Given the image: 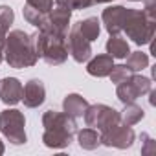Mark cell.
<instances>
[{
    "label": "cell",
    "mask_w": 156,
    "mask_h": 156,
    "mask_svg": "<svg viewBox=\"0 0 156 156\" xmlns=\"http://www.w3.org/2000/svg\"><path fill=\"white\" fill-rule=\"evenodd\" d=\"M42 141L50 149H66L75 132H77V123L72 116L57 110H46L42 114Z\"/></svg>",
    "instance_id": "cell-1"
},
{
    "label": "cell",
    "mask_w": 156,
    "mask_h": 156,
    "mask_svg": "<svg viewBox=\"0 0 156 156\" xmlns=\"http://www.w3.org/2000/svg\"><path fill=\"white\" fill-rule=\"evenodd\" d=\"M4 59L11 68H17V70L35 66L39 61V55L35 51L33 35L26 33L24 30L9 31L4 42Z\"/></svg>",
    "instance_id": "cell-2"
},
{
    "label": "cell",
    "mask_w": 156,
    "mask_h": 156,
    "mask_svg": "<svg viewBox=\"0 0 156 156\" xmlns=\"http://www.w3.org/2000/svg\"><path fill=\"white\" fill-rule=\"evenodd\" d=\"M33 35V44L39 59H42L50 66H59L68 59V48H66V37L50 33L44 30H39Z\"/></svg>",
    "instance_id": "cell-3"
},
{
    "label": "cell",
    "mask_w": 156,
    "mask_h": 156,
    "mask_svg": "<svg viewBox=\"0 0 156 156\" xmlns=\"http://www.w3.org/2000/svg\"><path fill=\"white\" fill-rule=\"evenodd\" d=\"M123 31L138 46L151 44L156 31V19H151L143 9H129L127 20L123 24Z\"/></svg>",
    "instance_id": "cell-4"
},
{
    "label": "cell",
    "mask_w": 156,
    "mask_h": 156,
    "mask_svg": "<svg viewBox=\"0 0 156 156\" xmlns=\"http://www.w3.org/2000/svg\"><path fill=\"white\" fill-rule=\"evenodd\" d=\"M0 132L9 143L22 145L28 141L26 138V118L19 108H8L0 112Z\"/></svg>",
    "instance_id": "cell-5"
},
{
    "label": "cell",
    "mask_w": 156,
    "mask_h": 156,
    "mask_svg": "<svg viewBox=\"0 0 156 156\" xmlns=\"http://www.w3.org/2000/svg\"><path fill=\"white\" fill-rule=\"evenodd\" d=\"M85 121L88 127L92 129H98L99 132L121 123V116L116 108L108 107V105H103V103H98V105H88L87 112H85Z\"/></svg>",
    "instance_id": "cell-6"
},
{
    "label": "cell",
    "mask_w": 156,
    "mask_h": 156,
    "mask_svg": "<svg viewBox=\"0 0 156 156\" xmlns=\"http://www.w3.org/2000/svg\"><path fill=\"white\" fill-rule=\"evenodd\" d=\"M151 88H152V83H151L149 77L130 73L127 79H123L121 83L116 85V96H118V99L125 105V103L136 101V99H138L140 96H143V94H149Z\"/></svg>",
    "instance_id": "cell-7"
},
{
    "label": "cell",
    "mask_w": 156,
    "mask_h": 156,
    "mask_svg": "<svg viewBox=\"0 0 156 156\" xmlns=\"http://www.w3.org/2000/svg\"><path fill=\"white\" fill-rule=\"evenodd\" d=\"M134 140H136L134 130L123 123H118V125H114V127H110L99 134L101 145L114 147V149H129V147H132Z\"/></svg>",
    "instance_id": "cell-8"
},
{
    "label": "cell",
    "mask_w": 156,
    "mask_h": 156,
    "mask_svg": "<svg viewBox=\"0 0 156 156\" xmlns=\"http://www.w3.org/2000/svg\"><path fill=\"white\" fill-rule=\"evenodd\" d=\"M70 20H72V11L66 9V8H61V6H55L51 8L41 28L39 30H44V31H50V33H57V35H62V37H68V30H70Z\"/></svg>",
    "instance_id": "cell-9"
},
{
    "label": "cell",
    "mask_w": 156,
    "mask_h": 156,
    "mask_svg": "<svg viewBox=\"0 0 156 156\" xmlns=\"http://www.w3.org/2000/svg\"><path fill=\"white\" fill-rule=\"evenodd\" d=\"M66 48H68V55H72V59L75 62H87L92 57V42L87 41L79 31H77L75 26L70 28V33L66 37Z\"/></svg>",
    "instance_id": "cell-10"
},
{
    "label": "cell",
    "mask_w": 156,
    "mask_h": 156,
    "mask_svg": "<svg viewBox=\"0 0 156 156\" xmlns=\"http://www.w3.org/2000/svg\"><path fill=\"white\" fill-rule=\"evenodd\" d=\"M127 15H129V8H123V6H110L103 11L101 20H103L108 35H119L123 31V24L127 20Z\"/></svg>",
    "instance_id": "cell-11"
},
{
    "label": "cell",
    "mask_w": 156,
    "mask_h": 156,
    "mask_svg": "<svg viewBox=\"0 0 156 156\" xmlns=\"http://www.w3.org/2000/svg\"><path fill=\"white\" fill-rule=\"evenodd\" d=\"M46 99V88L41 79H30L22 87V99L28 108H37L44 103Z\"/></svg>",
    "instance_id": "cell-12"
},
{
    "label": "cell",
    "mask_w": 156,
    "mask_h": 156,
    "mask_svg": "<svg viewBox=\"0 0 156 156\" xmlns=\"http://www.w3.org/2000/svg\"><path fill=\"white\" fill-rule=\"evenodd\" d=\"M0 99L4 105H17L22 99V83L17 77H6L0 81Z\"/></svg>",
    "instance_id": "cell-13"
},
{
    "label": "cell",
    "mask_w": 156,
    "mask_h": 156,
    "mask_svg": "<svg viewBox=\"0 0 156 156\" xmlns=\"http://www.w3.org/2000/svg\"><path fill=\"white\" fill-rule=\"evenodd\" d=\"M88 105L90 103L83 96H79V94H68L62 99V112L68 114V116H72L73 119H77V118H83L85 116Z\"/></svg>",
    "instance_id": "cell-14"
},
{
    "label": "cell",
    "mask_w": 156,
    "mask_h": 156,
    "mask_svg": "<svg viewBox=\"0 0 156 156\" xmlns=\"http://www.w3.org/2000/svg\"><path fill=\"white\" fill-rule=\"evenodd\" d=\"M112 66H114V57H110L108 53H101V55H96L88 61L87 72L92 77H107L110 73Z\"/></svg>",
    "instance_id": "cell-15"
},
{
    "label": "cell",
    "mask_w": 156,
    "mask_h": 156,
    "mask_svg": "<svg viewBox=\"0 0 156 156\" xmlns=\"http://www.w3.org/2000/svg\"><path fill=\"white\" fill-rule=\"evenodd\" d=\"M73 26L77 28V31H79L87 41H90V42L96 41V39L99 37V33H101V22H99L98 17H88V19H85V20L75 22Z\"/></svg>",
    "instance_id": "cell-16"
},
{
    "label": "cell",
    "mask_w": 156,
    "mask_h": 156,
    "mask_svg": "<svg viewBox=\"0 0 156 156\" xmlns=\"http://www.w3.org/2000/svg\"><path fill=\"white\" fill-rule=\"evenodd\" d=\"M107 53L114 59H125L129 53H130V48H129V42L125 39H121L119 35H110V39L107 41Z\"/></svg>",
    "instance_id": "cell-17"
},
{
    "label": "cell",
    "mask_w": 156,
    "mask_h": 156,
    "mask_svg": "<svg viewBox=\"0 0 156 156\" xmlns=\"http://www.w3.org/2000/svg\"><path fill=\"white\" fill-rule=\"evenodd\" d=\"M119 116H121V123H123V125L132 127V125H136V123H140V121L143 119L145 110H143L140 105H136L134 101H130V103H125V107H123V110L119 112Z\"/></svg>",
    "instance_id": "cell-18"
},
{
    "label": "cell",
    "mask_w": 156,
    "mask_h": 156,
    "mask_svg": "<svg viewBox=\"0 0 156 156\" xmlns=\"http://www.w3.org/2000/svg\"><path fill=\"white\" fill-rule=\"evenodd\" d=\"M75 134H77V141H79V147L85 149V151H94V149H98V147L101 145V141H99V134H98V130L92 129V127L83 129V130H79V132H75Z\"/></svg>",
    "instance_id": "cell-19"
},
{
    "label": "cell",
    "mask_w": 156,
    "mask_h": 156,
    "mask_svg": "<svg viewBox=\"0 0 156 156\" xmlns=\"http://www.w3.org/2000/svg\"><path fill=\"white\" fill-rule=\"evenodd\" d=\"M15 20V13L9 6H0V50H4L6 35L9 31V26Z\"/></svg>",
    "instance_id": "cell-20"
},
{
    "label": "cell",
    "mask_w": 156,
    "mask_h": 156,
    "mask_svg": "<svg viewBox=\"0 0 156 156\" xmlns=\"http://www.w3.org/2000/svg\"><path fill=\"white\" fill-rule=\"evenodd\" d=\"M125 59H127V64L125 66L130 72H141L143 68L149 66V55L143 53V51H130Z\"/></svg>",
    "instance_id": "cell-21"
},
{
    "label": "cell",
    "mask_w": 156,
    "mask_h": 156,
    "mask_svg": "<svg viewBox=\"0 0 156 156\" xmlns=\"http://www.w3.org/2000/svg\"><path fill=\"white\" fill-rule=\"evenodd\" d=\"M22 15H24L26 22L31 24V26H35L37 30L41 28V24H42V20H44V17H46V13H42V11H39V9H33V8H30V6H24Z\"/></svg>",
    "instance_id": "cell-22"
},
{
    "label": "cell",
    "mask_w": 156,
    "mask_h": 156,
    "mask_svg": "<svg viewBox=\"0 0 156 156\" xmlns=\"http://www.w3.org/2000/svg\"><path fill=\"white\" fill-rule=\"evenodd\" d=\"M94 2L92 0H55V6H61V8H66L70 11H75V9H88Z\"/></svg>",
    "instance_id": "cell-23"
},
{
    "label": "cell",
    "mask_w": 156,
    "mask_h": 156,
    "mask_svg": "<svg viewBox=\"0 0 156 156\" xmlns=\"http://www.w3.org/2000/svg\"><path fill=\"white\" fill-rule=\"evenodd\" d=\"M130 73H134V72H130L125 64H118V66L114 64L108 75H110V81H112L114 85H118V83H121L123 79H127V77H129Z\"/></svg>",
    "instance_id": "cell-24"
},
{
    "label": "cell",
    "mask_w": 156,
    "mask_h": 156,
    "mask_svg": "<svg viewBox=\"0 0 156 156\" xmlns=\"http://www.w3.org/2000/svg\"><path fill=\"white\" fill-rule=\"evenodd\" d=\"M141 141H143V145H141V154L143 156H152V154H156V141L147 134V132H141Z\"/></svg>",
    "instance_id": "cell-25"
},
{
    "label": "cell",
    "mask_w": 156,
    "mask_h": 156,
    "mask_svg": "<svg viewBox=\"0 0 156 156\" xmlns=\"http://www.w3.org/2000/svg\"><path fill=\"white\" fill-rule=\"evenodd\" d=\"M26 6H30L33 9H39L42 13H48L53 8V0H26Z\"/></svg>",
    "instance_id": "cell-26"
},
{
    "label": "cell",
    "mask_w": 156,
    "mask_h": 156,
    "mask_svg": "<svg viewBox=\"0 0 156 156\" xmlns=\"http://www.w3.org/2000/svg\"><path fill=\"white\" fill-rule=\"evenodd\" d=\"M143 11L151 19H156V0H143Z\"/></svg>",
    "instance_id": "cell-27"
},
{
    "label": "cell",
    "mask_w": 156,
    "mask_h": 156,
    "mask_svg": "<svg viewBox=\"0 0 156 156\" xmlns=\"http://www.w3.org/2000/svg\"><path fill=\"white\" fill-rule=\"evenodd\" d=\"M149 94H151L149 103H151V105H154V103H156V90H152V88H151V90H149Z\"/></svg>",
    "instance_id": "cell-28"
},
{
    "label": "cell",
    "mask_w": 156,
    "mask_h": 156,
    "mask_svg": "<svg viewBox=\"0 0 156 156\" xmlns=\"http://www.w3.org/2000/svg\"><path fill=\"white\" fill-rule=\"evenodd\" d=\"M94 4H107V2H114V0H92Z\"/></svg>",
    "instance_id": "cell-29"
},
{
    "label": "cell",
    "mask_w": 156,
    "mask_h": 156,
    "mask_svg": "<svg viewBox=\"0 0 156 156\" xmlns=\"http://www.w3.org/2000/svg\"><path fill=\"white\" fill-rule=\"evenodd\" d=\"M0 154H4V143L0 141Z\"/></svg>",
    "instance_id": "cell-30"
},
{
    "label": "cell",
    "mask_w": 156,
    "mask_h": 156,
    "mask_svg": "<svg viewBox=\"0 0 156 156\" xmlns=\"http://www.w3.org/2000/svg\"><path fill=\"white\" fill-rule=\"evenodd\" d=\"M2 59H4V50H0V62H2Z\"/></svg>",
    "instance_id": "cell-31"
},
{
    "label": "cell",
    "mask_w": 156,
    "mask_h": 156,
    "mask_svg": "<svg viewBox=\"0 0 156 156\" xmlns=\"http://www.w3.org/2000/svg\"><path fill=\"white\" fill-rule=\"evenodd\" d=\"M129 2H141V0H129Z\"/></svg>",
    "instance_id": "cell-32"
}]
</instances>
